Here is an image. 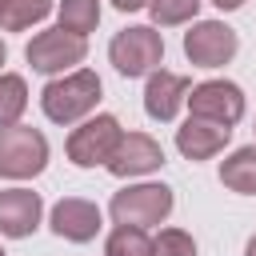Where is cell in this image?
Returning <instances> with one entry per match:
<instances>
[{
	"instance_id": "obj_18",
	"label": "cell",
	"mask_w": 256,
	"mask_h": 256,
	"mask_svg": "<svg viewBox=\"0 0 256 256\" xmlns=\"http://www.w3.org/2000/svg\"><path fill=\"white\" fill-rule=\"evenodd\" d=\"M204 0H148V12H152V24L156 28H176V24H188L196 20Z\"/></svg>"
},
{
	"instance_id": "obj_2",
	"label": "cell",
	"mask_w": 256,
	"mask_h": 256,
	"mask_svg": "<svg viewBox=\"0 0 256 256\" xmlns=\"http://www.w3.org/2000/svg\"><path fill=\"white\" fill-rule=\"evenodd\" d=\"M108 60L120 76L136 80V76H148L164 64V36L152 28V24H132L124 32L112 36L108 44Z\"/></svg>"
},
{
	"instance_id": "obj_9",
	"label": "cell",
	"mask_w": 256,
	"mask_h": 256,
	"mask_svg": "<svg viewBox=\"0 0 256 256\" xmlns=\"http://www.w3.org/2000/svg\"><path fill=\"white\" fill-rule=\"evenodd\" d=\"M160 164H164V148H160V140H152L148 132H120L112 156L104 160V168H108L112 176H120V180H128V176H148V172H156Z\"/></svg>"
},
{
	"instance_id": "obj_6",
	"label": "cell",
	"mask_w": 256,
	"mask_h": 256,
	"mask_svg": "<svg viewBox=\"0 0 256 256\" xmlns=\"http://www.w3.org/2000/svg\"><path fill=\"white\" fill-rule=\"evenodd\" d=\"M116 140H120V120L112 112H100V116H92V120H84L80 128L68 132L64 152H68V160L76 168H96V164H104L112 156Z\"/></svg>"
},
{
	"instance_id": "obj_3",
	"label": "cell",
	"mask_w": 256,
	"mask_h": 256,
	"mask_svg": "<svg viewBox=\"0 0 256 256\" xmlns=\"http://www.w3.org/2000/svg\"><path fill=\"white\" fill-rule=\"evenodd\" d=\"M48 168V136L32 124H8L0 128V176L8 180H32Z\"/></svg>"
},
{
	"instance_id": "obj_5",
	"label": "cell",
	"mask_w": 256,
	"mask_h": 256,
	"mask_svg": "<svg viewBox=\"0 0 256 256\" xmlns=\"http://www.w3.org/2000/svg\"><path fill=\"white\" fill-rule=\"evenodd\" d=\"M84 56H88V36L64 32L60 24L36 32V36L28 40V48H24V60H28L36 72H44V76H60V72L84 64Z\"/></svg>"
},
{
	"instance_id": "obj_4",
	"label": "cell",
	"mask_w": 256,
	"mask_h": 256,
	"mask_svg": "<svg viewBox=\"0 0 256 256\" xmlns=\"http://www.w3.org/2000/svg\"><path fill=\"white\" fill-rule=\"evenodd\" d=\"M172 188L168 184H128L112 196L108 212L116 224H132V228H152V224H164L168 212H172Z\"/></svg>"
},
{
	"instance_id": "obj_20",
	"label": "cell",
	"mask_w": 256,
	"mask_h": 256,
	"mask_svg": "<svg viewBox=\"0 0 256 256\" xmlns=\"http://www.w3.org/2000/svg\"><path fill=\"white\" fill-rule=\"evenodd\" d=\"M152 256H196V240L184 228H160L152 240Z\"/></svg>"
},
{
	"instance_id": "obj_13",
	"label": "cell",
	"mask_w": 256,
	"mask_h": 256,
	"mask_svg": "<svg viewBox=\"0 0 256 256\" xmlns=\"http://www.w3.org/2000/svg\"><path fill=\"white\" fill-rule=\"evenodd\" d=\"M228 140H232V128L228 124L200 120V116H188L176 128V148H180L184 160H212L216 152H224Z\"/></svg>"
},
{
	"instance_id": "obj_17",
	"label": "cell",
	"mask_w": 256,
	"mask_h": 256,
	"mask_svg": "<svg viewBox=\"0 0 256 256\" xmlns=\"http://www.w3.org/2000/svg\"><path fill=\"white\" fill-rule=\"evenodd\" d=\"M56 12H60V28L76 36H88L100 24V0H60Z\"/></svg>"
},
{
	"instance_id": "obj_22",
	"label": "cell",
	"mask_w": 256,
	"mask_h": 256,
	"mask_svg": "<svg viewBox=\"0 0 256 256\" xmlns=\"http://www.w3.org/2000/svg\"><path fill=\"white\" fill-rule=\"evenodd\" d=\"M220 12H236V8H244V0H212Z\"/></svg>"
},
{
	"instance_id": "obj_16",
	"label": "cell",
	"mask_w": 256,
	"mask_h": 256,
	"mask_svg": "<svg viewBox=\"0 0 256 256\" xmlns=\"http://www.w3.org/2000/svg\"><path fill=\"white\" fill-rule=\"evenodd\" d=\"M24 108H28V84H24V76L0 72V128L20 124Z\"/></svg>"
},
{
	"instance_id": "obj_11",
	"label": "cell",
	"mask_w": 256,
	"mask_h": 256,
	"mask_svg": "<svg viewBox=\"0 0 256 256\" xmlns=\"http://www.w3.org/2000/svg\"><path fill=\"white\" fill-rule=\"evenodd\" d=\"M100 228H104V220H100V208H96L92 200H84V196H64V200H56V208H52V232H56L60 240L88 244V240H96Z\"/></svg>"
},
{
	"instance_id": "obj_12",
	"label": "cell",
	"mask_w": 256,
	"mask_h": 256,
	"mask_svg": "<svg viewBox=\"0 0 256 256\" xmlns=\"http://www.w3.org/2000/svg\"><path fill=\"white\" fill-rule=\"evenodd\" d=\"M188 76H180V72H164V68H156V72H148V84H144V112L152 116V120H160V124H168V120H176V112L184 108V100H188Z\"/></svg>"
},
{
	"instance_id": "obj_19",
	"label": "cell",
	"mask_w": 256,
	"mask_h": 256,
	"mask_svg": "<svg viewBox=\"0 0 256 256\" xmlns=\"http://www.w3.org/2000/svg\"><path fill=\"white\" fill-rule=\"evenodd\" d=\"M104 256H152V240L144 236V228L116 224V232L104 244Z\"/></svg>"
},
{
	"instance_id": "obj_23",
	"label": "cell",
	"mask_w": 256,
	"mask_h": 256,
	"mask_svg": "<svg viewBox=\"0 0 256 256\" xmlns=\"http://www.w3.org/2000/svg\"><path fill=\"white\" fill-rule=\"evenodd\" d=\"M244 256H256V232L248 236V244H244Z\"/></svg>"
},
{
	"instance_id": "obj_10",
	"label": "cell",
	"mask_w": 256,
	"mask_h": 256,
	"mask_svg": "<svg viewBox=\"0 0 256 256\" xmlns=\"http://www.w3.org/2000/svg\"><path fill=\"white\" fill-rule=\"evenodd\" d=\"M44 216V200L32 188H4L0 192V236L8 240H24L40 228Z\"/></svg>"
},
{
	"instance_id": "obj_1",
	"label": "cell",
	"mask_w": 256,
	"mask_h": 256,
	"mask_svg": "<svg viewBox=\"0 0 256 256\" xmlns=\"http://www.w3.org/2000/svg\"><path fill=\"white\" fill-rule=\"evenodd\" d=\"M100 92H104V84H100V76L92 68H72V72H60L56 80L44 84L40 108H44V116L52 124H76V120L96 112Z\"/></svg>"
},
{
	"instance_id": "obj_7",
	"label": "cell",
	"mask_w": 256,
	"mask_h": 256,
	"mask_svg": "<svg viewBox=\"0 0 256 256\" xmlns=\"http://www.w3.org/2000/svg\"><path fill=\"white\" fill-rule=\"evenodd\" d=\"M192 116L200 120H216V124H240L244 112H248V100H244V88L232 84V80H204L196 88H188V100Z\"/></svg>"
},
{
	"instance_id": "obj_14",
	"label": "cell",
	"mask_w": 256,
	"mask_h": 256,
	"mask_svg": "<svg viewBox=\"0 0 256 256\" xmlns=\"http://www.w3.org/2000/svg\"><path fill=\"white\" fill-rule=\"evenodd\" d=\"M220 184L240 192V196H256V144L236 148L224 164H220Z\"/></svg>"
},
{
	"instance_id": "obj_25",
	"label": "cell",
	"mask_w": 256,
	"mask_h": 256,
	"mask_svg": "<svg viewBox=\"0 0 256 256\" xmlns=\"http://www.w3.org/2000/svg\"><path fill=\"white\" fill-rule=\"evenodd\" d=\"M0 256H8V252H4V248H0Z\"/></svg>"
},
{
	"instance_id": "obj_15",
	"label": "cell",
	"mask_w": 256,
	"mask_h": 256,
	"mask_svg": "<svg viewBox=\"0 0 256 256\" xmlns=\"http://www.w3.org/2000/svg\"><path fill=\"white\" fill-rule=\"evenodd\" d=\"M52 12V0H0V28L4 32H24L40 24Z\"/></svg>"
},
{
	"instance_id": "obj_24",
	"label": "cell",
	"mask_w": 256,
	"mask_h": 256,
	"mask_svg": "<svg viewBox=\"0 0 256 256\" xmlns=\"http://www.w3.org/2000/svg\"><path fill=\"white\" fill-rule=\"evenodd\" d=\"M4 60H8V48H4V40H0V64H4Z\"/></svg>"
},
{
	"instance_id": "obj_8",
	"label": "cell",
	"mask_w": 256,
	"mask_h": 256,
	"mask_svg": "<svg viewBox=\"0 0 256 256\" xmlns=\"http://www.w3.org/2000/svg\"><path fill=\"white\" fill-rule=\"evenodd\" d=\"M240 48V36L224 20H196L184 32V56L196 68H224Z\"/></svg>"
},
{
	"instance_id": "obj_21",
	"label": "cell",
	"mask_w": 256,
	"mask_h": 256,
	"mask_svg": "<svg viewBox=\"0 0 256 256\" xmlns=\"http://www.w3.org/2000/svg\"><path fill=\"white\" fill-rule=\"evenodd\" d=\"M112 8H120V12H140V8H148V0H112Z\"/></svg>"
}]
</instances>
